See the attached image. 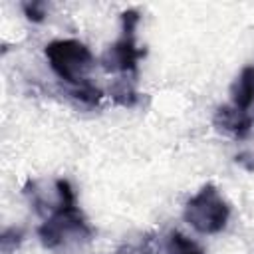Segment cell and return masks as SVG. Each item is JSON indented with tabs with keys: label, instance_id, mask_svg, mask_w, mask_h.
I'll list each match as a JSON object with an SVG mask.
<instances>
[{
	"label": "cell",
	"instance_id": "obj_8",
	"mask_svg": "<svg viewBox=\"0 0 254 254\" xmlns=\"http://www.w3.org/2000/svg\"><path fill=\"white\" fill-rule=\"evenodd\" d=\"M111 97L115 99V103L123 105V107H131L137 103V91L133 89V85L125 79H119L113 87H111Z\"/></svg>",
	"mask_w": 254,
	"mask_h": 254
},
{
	"label": "cell",
	"instance_id": "obj_4",
	"mask_svg": "<svg viewBox=\"0 0 254 254\" xmlns=\"http://www.w3.org/2000/svg\"><path fill=\"white\" fill-rule=\"evenodd\" d=\"M145 56V50H139L135 44V32H123V36L105 50L101 64L107 71L135 73L137 62Z\"/></svg>",
	"mask_w": 254,
	"mask_h": 254
},
{
	"label": "cell",
	"instance_id": "obj_6",
	"mask_svg": "<svg viewBox=\"0 0 254 254\" xmlns=\"http://www.w3.org/2000/svg\"><path fill=\"white\" fill-rule=\"evenodd\" d=\"M232 105L242 109V111H250V107L254 105V65H248L240 71L238 79L232 85Z\"/></svg>",
	"mask_w": 254,
	"mask_h": 254
},
{
	"label": "cell",
	"instance_id": "obj_1",
	"mask_svg": "<svg viewBox=\"0 0 254 254\" xmlns=\"http://www.w3.org/2000/svg\"><path fill=\"white\" fill-rule=\"evenodd\" d=\"M56 189H58L60 202L52 210L50 218L38 228L40 242L46 248H58L65 240L67 234H77V236H89L91 234V228L87 226L85 218L81 216V212L77 208L75 192H73L69 181L58 179Z\"/></svg>",
	"mask_w": 254,
	"mask_h": 254
},
{
	"label": "cell",
	"instance_id": "obj_3",
	"mask_svg": "<svg viewBox=\"0 0 254 254\" xmlns=\"http://www.w3.org/2000/svg\"><path fill=\"white\" fill-rule=\"evenodd\" d=\"M185 220L200 234H218L224 230L230 206L220 196L214 185H204L194 196H190L183 210Z\"/></svg>",
	"mask_w": 254,
	"mask_h": 254
},
{
	"label": "cell",
	"instance_id": "obj_9",
	"mask_svg": "<svg viewBox=\"0 0 254 254\" xmlns=\"http://www.w3.org/2000/svg\"><path fill=\"white\" fill-rule=\"evenodd\" d=\"M71 97H75V99H79L81 103H85V105H95V103H99V99H101V89H97L93 83H89V81H83V83H79V85H71Z\"/></svg>",
	"mask_w": 254,
	"mask_h": 254
},
{
	"label": "cell",
	"instance_id": "obj_10",
	"mask_svg": "<svg viewBox=\"0 0 254 254\" xmlns=\"http://www.w3.org/2000/svg\"><path fill=\"white\" fill-rule=\"evenodd\" d=\"M22 8H24V14H26L28 20H32V22H44L46 10H44V4L42 2H38V0L26 2V4H22Z\"/></svg>",
	"mask_w": 254,
	"mask_h": 254
},
{
	"label": "cell",
	"instance_id": "obj_5",
	"mask_svg": "<svg viewBox=\"0 0 254 254\" xmlns=\"http://www.w3.org/2000/svg\"><path fill=\"white\" fill-rule=\"evenodd\" d=\"M212 123L218 131L228 133L236 139H244L254 127V113L242 111L234 105H222L216 109Z\"/></svg>",
	"mask_w": 254,
	"mask_h": 254
},
{
	"label": "cell",
	"instance_id": "obj_7",
	"mask_svg": "<svg viewBox=\"0 0 254 254\" xmlns=\"http://www.w3.org/2000/svg\"><path fill=\"white\" fill-rule=\"evenodd\" d=\"M167 252L169 254H202V248L194 240H190L185 234H181V232L175 230V232L169 234Z\"/></svg>",
	"mask_w": 254,
	"mask_h": 254
},
{
	"label": "cell",
	"instance_id": "obj_2",
	"mask_svg": "<svg viewBox=\"0 0 254 254\" xmlns=\"http://www.w3.org/2000/svg\"><path fill=\"white\" fill-rule=\"evenodd\" d=\"M44 54L54 73L67 85L87 81V73L93 67V56L79 40H54L46 46Z\"/></svg>",
	"mask_w": 254,
	"mask_h": 254
}]
</instances>
